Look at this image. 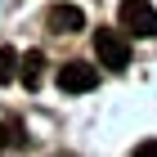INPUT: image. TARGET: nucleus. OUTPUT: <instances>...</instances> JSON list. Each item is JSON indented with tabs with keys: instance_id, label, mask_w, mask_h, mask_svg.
Segmentation results:
<instances>
[{
	"instance_id": "nucleus-5",
	"label": "nucleus",
	"mask_w": 157,
	"mask_h": 157,
	"mask_svg": "<svg viewBox=\"0 0 157 157\" xmlns=\"http://www.w3.org/2000/svg\"><path fill=\"white\" fill-rule=\"evenodd\" d=\"M18 76H23V85H27V90H36V85H40V76H45V54H40V49H32L27 59H18Z\"/></svg>"
},
{
	"instance_id": "nucleus-3",
	"label": "nucleus",
	"mask_w": 157,
	"mask_h": 157,
	"mask_svg": "<svg viewBox=\"0 0 157 157\" xmlns=\"http://www.w3.org/2000/svg\"><path fill=\"white\" fill-rule=\"evenodd\" d=\"M99 85V67L85 59H67L59 67V90L63 94H85V90H94Z\"/></svg>"
},
{
	"instance_id": "nucleus-7",
	"label": "nucleus",
	"mask_w": 157,
	"mask_h": 157,
	"mask_svg": "<svg viewBox=\"0 0 157 157\" xmlns=\"http://www.w3.org/2000/svg\"><path fill=\"white\" fill-rule=\"evenodd\" d=\"M23 139H27V135H23V126H18L13 117L0 126V148H5V144H23Z\"/></svg>"
},
{
	"instance_id": "nucleus-8",
	"label": "nucleus",
	"mask_w": 157,
	"mask_h": 157,
	"mask_svg": "<svg viewBox=\"0 0 157 157\" xmlns=\"http://www.w3.org/2000/svg\"><path fill=\"white\" fill-rule=\"evenodd\" d=\"M135 157H157V139H148V144L135 148Z\"/></svg>"
},
{
	"instance_id": "nucleus-6",
	"label": "nucleus",
	"mask_w": 157,
	"mask_h": 157,
	"mask_svg": "<svg viewBox=\"0 0 157 157\" xmlns=\"http://www.w3.org/2000/svg\"><path fill=\"white\" fill-rule=\"evenodd\" d=\"M13 76H18V54L9 45H0V85H9Z\"/></svg>"
},
{
	"instance_id": "nucleus-2",
	"label": "nucleus",
	"mask_w": 157,
	"mask_h": 157,
	"mask_svg": "<svg viewBox=\"0 0 157 157\" xmlns=\"http://www.w3.org/2000/svg\"><path fill=\"white\" fill-rule=\"evenodd\" d=\"M94 59L108 67V72H126V63H130V40L121 27H99L94 32Z\"/></svg>"
},
{
	"instance_id": "nucleus-1",
	"label": "nucleus",
	"mask_w": 157,
	"mask_h": 157,
	"mask_svg": "<svg viewBox=\"0 0 157 157\" xmlns=\"http://www.w3.org/2000/svg\"><path fill=\"white\" fill-rule=\"evenodd\" d=\"M117 27L126 36H157V9L153 0H121L117 5Z\"/></svg>"
},
{
	"instance_id": "nucleus-4",
	"label": "nucleus",
	"mask_w": 157,
	"mask_h": 157,
	"mask_svg": "<svg viewBox=\"0 0 157 157\" xmlns=\"http://www.w3.org/2000/svg\"><path fill=\"white\" fill-rule=\"evenodd\" d=\"M45 27H49V32H59V36H72V32H81V27H85V13L76 9V5H49Z\"/></svg>"
}]
</instances>
